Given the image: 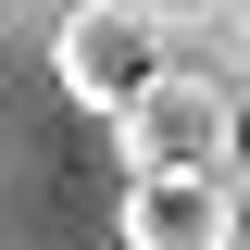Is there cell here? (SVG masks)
Listing matches in <instances>:
<instances>
[{"label": "cell", "instance_id": "cell-3", "mask_svg": "<svg viewBox=\"0 0 250 250\" xmlns=\"http://www.w3.org/2000/svg\"><path fill=\"white\" fill-rule=\"evenodd\" d=\"M50 75L88 100V113H125V100L163 75V25L138 13V0H75L62 38H50Z\"/></svg>", "mask_w": 250, "mask_h": 250}, {"label": "cell", "instance_id": "cell-7", "mask_svg": "<svg viewBox=\"0 0 250 250\" xmlns=\"http://www.w3.org/2000/svg\"><path fill=\"white\" fill-rule=\"evenodd\" d=\"M0 13H13V0H0Z\"/></svg>", "mask_w": 250, "mask_h": 250}, {"label": "cell", "instance_id": "cell-2", "mask_svg": "<svg viewBox=\"0 0 250 250\" xmlns=\"http://www.w3.org/2000/svg\"><path fill=\"white\" fill-rule=\"evenodd\" d=\"M238 225H250L238 175H213V163H150V175H125L113 238L125 250H238Z\"/></svg>", "mask_w": 250, "mask_h": 250}, {"label": "cell", "instance_id": "cell-5", "mask_svg": "<svg viewBox=\"0 0 250 250\" xmlns=\"http://www.w3.org/2000/svg\"><path fill=\"white\" fill-rule=\"evenodd\" d=\"M138 13H150L163 38H200V25H213V13H225V0H138Z\"/></svg>", "mask_w": 250, "mask_h": 250}, {"label": "cell", "instance_id": "cell-4", "mask_svg": "<svg viewBox=\"0 0 250 250\" xmlns=\"http://www.w3.org/2000/svg\"><path fill=\"white\" fill-rule=\"evenodd\" d=\"M200 38H213V50H225V75H250V0H225V13H213V25H200Z\"/></svg>", "mask_w": 250, "mask_h": 250}, {"label": "cell", "instance_id": "cell-6", "mask_svg": "<svg viewBox=\"0 0 250 250\" xmlns=\"http://www.w3.org/2000/svg\"><path fill=\"white\" fill-rule=\"evenodd\" d=\"M225 175L250 188V75H238V150H225Z\"/></svg>", "mask_w": 250, "mask_h": 250}, {"label": "cell", "instance_id": "cell-1", "mask_svg": "<svg viewBox=\"0 0 250 250\" xmlns=\"http://www.w3.org/2000/svg\"><path fill=\"white\" fill-rule=\"evenodd\" d=\"M113 150H125V175H150V163H213L225 175V150H238V75L225 62H163L113 113Z\"/></svg>", "mask_w": 250, "mask_h": 250}]
</instances>
